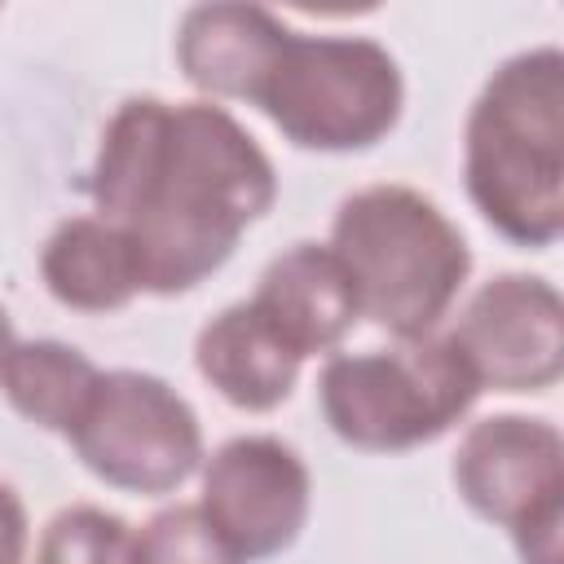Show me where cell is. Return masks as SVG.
I'll return each mask as SVG.
<instances>
[{
    "label": "cell",
    "mask_w": 564,
    "mask_h": 564,
    "mask_svg": "<svg viewBox=\"0 0 564 564\" xmlns=\"http://www.w3.org/2000/svg\"><path fill=\"white\" fill-rule=\"evenodd\" d=\"M88 198L132 242L141 291L185 295L269 216L278 172L225 106L128 97L101 128Z\"/></svg>",
    "instance_id": "cell-1"
},
{
    "label": "cell",
    "mask_w": 564,
    "mask_h": 564,
    "mask_svg": "<svg viewBox=\"0 0 564 564\" xmlns=\"http://www.w3.org/2000/svg\"><path fill=\"white\" fill-rule=\"evenodd\" d=\"M463 181L476 212L516 247L546 251L564 234V53L507 57L463 128Z\"/></svg>",
    "instance_id": "cell-2"
},
{
    "label": "cell",
    "mask_w": 564,
    "mask_h": 564,
    "mask_svg": "<svg viewBox=\"0 0 564 564\" xmlns=\"http://www.w3.org/2000/svg\"><path fill=\"white\" fill-rule=\"evenodd\" d=\"M352 278L357 308L392 339H419L454 308L471 247L463 229L414 185L352 189L330 220L326 242Z\"/></svg>",
    "instance_id": "cell-3"
},
{
    "label": "cell",
    "mask_w": 564,
    "mask_h": 564,
    "mask_svg": "<svg viewBox=\"0 0 564 564\" xmlns=\"http://www.w3.org/2000/svg\"><path fill=\"white\" fill-rule=\"evenodd\" d=\"M480 397L449 335L397 339L370 352H330L317 379L326 427L366 454H401L445 436Z\"/></svg>",
    "instance_id": "cell-4"
},
{
    "label": "cell",
    "mask_w": 564,
    "mask_h": 564,
    "mask_svg": "<svg viewBox=\"0 0 564 564\" xmlns=\"http://www.w3.org/2000/svg\"><path fill=\"white\" fill-rule=\"evenodd\" d=\"M251 106H260L295 150L352 154L397 128L405 79L397 57L370 35L286 31Z\"/></svg>",
    "instance_id": "cell-5"
},
{
    "label": "cell",
    "mask_w": 564,
    "mask_h": 564,
    "mask_svg": "<svg viewBox=\"0 0 564 564\" xmlns=\"http://www.w3.org/2000/svg\"><path fill=\"white\" fill-rule=\"evenodd\" d=\"M66 441L101 485L145 498L181 489L203 467L194 405L150 370H101Z\"/></svg>",
    "instance_id": "cell-6"
},
{
    "label": "cell",
    "mask_w": 564,
    "mask_h": 564,
    "mask_svg": "<svg viewBox=\"0 0 564 564\" xmlns=\"http://www.w3.org/2000/svg\"><path fill=\"white\" fill-rule=\"evenodd\" d=\"M194 507L242 564H260L304 533L313 480L286 441L234 436L203 458V494Z\"/></svg>",
    "instance_id": "cell-7"
},
{
    "label": "cell",
    "mask_w": 564,
    "mask_h": 564,
    "mask_svg": "<svg viewBox=\"0 0 564 564\" xmlns=\"http://www.w3.org/2000/svg\"><path fill=\"white\" fill-rule=\"evenodd\" d=\"M449 344L480 392H546L564 375V300L538 273H498L463 304Z\"/></svg>",
    "instance_id": "cell-8"
},
{
    "label": "cell",
    "mask_w": 564,
    "mask_h": 564,
    "mask_svg": "<svg viewBox=\"0 0 564 564\" xmlns=\"http://www.w3.org/2000/svg\"><path fill=\"white\" fill-rule=\"evenodd\" d=\"M454 489L489 524L520 529L564 511V436L546 419H476L454 449Z\"/></svg>",
    "instance_id": "cell-9"
},
{
    "label": "cell",
    "mask_w": 564,
    "mask_h": 564,
    "mask_svg": "<svg viewBox=\"0 0 564 564\" xmlns=\"http://www.w3.org/2000/svg\"><path fill=\"white\" fill-rule=\"evenodd\" d=\"M251 304L300 357L335 352L361 317L352 278L326 242H295L273 256Z\"/></svg>",
    "instance_id": "cell-10"
},
{
    "label": "cell",
    "mask_w": 564,
    "mask_h": 564,
    "mask_svg": "<svg viewBox=\"0 0 564 564\" xmlns=\"http://www.w3.org/2000/svg\"><path fill=\"white\" fill-rule=\"evenodd\" d=\"M286 31L291 26L260 4H194L176 26V66L207 97L251 101Z\"/></svg>",
    "instance_id": "cell-11"
},
{
    "label": "cell",
    "mask_w": 564,
    "mask_h": 564,
    "mask_svg": "<svg viewBox=\"0 0 564 564\" xmlns=\"http://www.w3.org/2000/svg\"><path fill=\"white\" fill-rule=\"evenodd\" d=\"M194 366L234 410L269 414L295 392L304 357L264 322L251 300H238L198 330Z\"/></svg>",
    "instance_id": "cell-12"
},
{
    "label": "cell",
    "mask_w": 564,
    "mask_h": 564,
    "mask_svg": "<svg viewBox=\"0 0 564 564\" xmlns=\"http://www.w3.org/2000/svg\"><path fill=\"white\" fill-rule=\"evenodd\" d=\"M40 278L75 313H115L141 295L132 242L101 216H66L40 251Z\"/></svg>",
    "instance_id": "cell-13"
},
{
    "label": "cell",
    "mask_w": 564,
    "mask_h": 564,
    "mask_svg": "<svg viewBox=\"0 0 564 564\" xmlns=\"http://www.w3.org/2000/svg\"><path fill=\"white\" fill-rule=\"evenodd\" d=\"M101 370L62 339H18L0 366L4 401L35 427L70 436L84 405L93 401Z\"/></svg>",
    "instance_id": "cell-14"
},
{
    "label": "cell",
    "mask_w": 564,
    "mask_h": 564,
    "mask_svg": "<svg viewBox=\"0 0 564 564\" xmlns=\"http://www.w3.org/2000/svg\"><path fill=\"white\" fill-rule=\"evenodd\" d=\"M132 560V524L106 507L75 502L62 507L35 546V564H128Z\"/></svg>",
    "instance_id": "cell-15"
},
{
    "label": "cell",
    "mask_w": 564,
    "mask_h": 564,
    "mask_svg": "<svg viewBox=\"0 0 564 564\" xmlns=\"http://www.w3.org/2000/svg\"><path fill=\"white\" fill-rule=\"evenodd\" d=\"M128 564H242L216 529L203 520L194 502H176L154 511L141 529H132V560Z\"/></svg>",
    "instance_id": "cell-16"
},
{
    "label": "cell",
    "mask_w": 564,
    "mask_h": 564,
    "mask_svg": "<svg viewBox=\"0 0 564 564\" xmlns=\"http://www.w3.org/2000/svg\"><path fill=\"white\" fill-rule=\"evenodd\" d=\"M560 529H564V511H551V516H538V520L511 529V542H516L524 564H560L564 560Z\"/></svg>",
    "instance_id": "cell-17"
},
{
    "label": "cell",
    "mask_w": 564,
    "mask_h": 564,
    "mask_svg": "<svg viewBox=\"0 0 564 564\" xmlns=\"http://www.w3.org/2000/svg\"><path fill=\"white\" fill-rule=\"evenodd\" d=\"M26 507L18 498V489L9 480H0V564H22L26 560Z\"/></svg>",
    "instance_id": "cell-18"
},
{
    "label": "cell",
    "mask_w": 564,
    "mask_h": 564,
    "mask_svg": "<svg viewBox=\"0 0 564 564\" xmlns=\"http://www.w3.org/2000/svg\"><path fill=\"white\" fill-rule=\"evenodd\" d=\"M13 344H18V335H13V317H9V308L0 304V366H4V357L13 352Z\"/></svg>",
    "instance_id": "cell-19"
}]
</instances>
